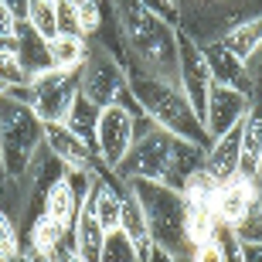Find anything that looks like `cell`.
Listing matches in <instances>:
<instances>
[{
  "instance_id": "obj_1",
  "label": "cell",
  "mask_w": 262,
  "mask_h": 262,
  "mask_svg": "<svg viewBox=\"0 0 262 262\" xmlns=\"http://www.w3.org/2000/svg\"><path fill=\"white\" fill-rule=\"evenodd\" d=\"M119 38L126 48V75L177 82V34L181 31L154 17L140 0H113Z\"/></svg>"
},
{
  "instance_id": "obj_2",
  "label": "cell",
  "mask_w": 262,
  "mask_h": 262,
  "mask_svg": "<svg viewBox=\"0 0 262 262\" xmlns=\"http://www.w3.org/2000/svg\"><path fill=\"white\" fill-rule=\"evenodd\" d=\"M204 167V146L181 140V136L167 133V129H154L143 140H136L126 160L113 170L119 181H157L174 191H184L194 170Z\"/></svg>"
},
{
  "instance_id": "obj_3",
  "label": "cell",
  "mask_w": 262,
  "mask_h": 262,
  "mask_svg": "<svg viewBox=\"0 0 262 262\" xmlns=\"http://www.w3.org/2000/svg\"><path fill=\"white\" fill-rule=\"evenodd\" d=\"M129 78V92L140 102L146 116L154 119L157 129H167V133L181 136V140H191V143L204 146L211 143V136L204 133L201 119L194 116L191 102L184 99V92L177 89V82H164V78H146V75H126Z\"/></svg>"
},
{
  "instance_id": "obj_4",
  "label": "cell",
  "mask_w": 262,
  "mask_h": 262,
  "mask_svg": "<svg viewBox=\"0 0 262 262\" xmlns=\"http://www.w3.org/2000/svg\"><path fill=\"white\" fill-rule=\"evenodd\" d=\"M123 184H129V191L136 194V201L143 208L146 228H150V238H154L157 249L170 252L174 259L191 255L184 194L174 191V187H167V184H157V181H123Z\"/></svg>"
},
{
  "instance_id": "obj_5",
  "label": "cell",
  "mask_w": 262,
  "mask_h": 262,
  "mask_svg": "<svg viewBox=\"0 0 262 262\" xmlns=\"http://www.w3.org/2000/svg\"><path fill=\"white\" fill-rule=\"evenodd\" d=\"M41 146H45V123L10 89L0 99V157H4V170L10 181H17V184L24 181L31 160Z\"/></svg>"
},
{
  "instance_id": "obj_6",
  "label": "cell",
  "mask_w": 262,
  "mask_h": 262,
  "mask_svg": "<svg viewBox=\"0 0 262 262\" xmlns=\"http://www.w3.org/2000/svg\"><path fill=\"white\" fill-rule=\"evenodd\" d=\"M143 109H140V102L133 99V92H123L119 96V102H113V106H106L102 113H99V129H96V150H99V164H102V170H116L123 160H126V154L133 150L136 136H133V119L140 116Z\"/></svg>"
},
{
  "instance_id": "obj_7",
  "label": "cell",
  "mask_w": 262,
  "mask_h": 262,
  "mask_svg": "<svg viewBox=\"0 0 262 262\" xmlns=\"http://www.w3.org/2000/svg\"><path fill=\"white\" fill-rule=\"evenodd\" d=\"M14 96L24 99L41 123H65L68 109L78 96V72L51 68L45 75H34L24 89H14Z\"/></svg>"
},
{
  "instance_id": "obj_8",
  "label": "cell",
  "mask_w": 262,
  "mask_h": 262,
  "mask_svg": "<svg viewBox=\"0 0 262 262\" xmlns=\"http://www.w3.org/2000/svg\"><path fill=\"white\" fill-rule=\"evenodd\" d=\"M129 89V78H126V68L123 61L113 58L102 45H89V55H85V65L78 68V92L92 102V106L106 109L113 102H119V96Z\"/></svg>"
},
{
  "instance_id": "obj_9",
  "label": "cell",
  "mask_w": 262,
  "mask_h": 262,
  "mask_svg": "<svg viewBox=\"0 0 262 262\" xmlns=\"http://www.w3.org/2000/svg\"><path fill=\"white\" fill-rule=\"evenodd\" d=\"M211 85H214V78H211V72H208L201 45H194L187 34H177V89L184 92V99L191 102L198 119H204V106H208Z\"/></svg>"
},
{
  "instance_id": "obj_10",
  "label": "cell",
  "mask_w": 262,
  "mask_h": 262,
  "mask_svg": "<svg viewBox=\"0 0 262 262\" xmlns=\"http://www.w3.org/2000/svg\"><path fill=\"white\" fill-rule=\"evenodd\" d=\"M252 109V99L245 96V92H235L228 85H211L208 92V106H204V133L218 140L222 133L235 129L238 123L245 119V113Z\"/></svg>"
},
{
  "instance_id": "obj_11",
  "label": "cell",
  "mask_w": 262,
  "mask_h": 262,
  "mask_svg": "<svg viewBox=\"0 0 262 262\" xmlns=\"http://www.w3.org/2000/svg\"><path fill=\"white\" fill-rule=\"evenodd\" d=\"M259 201H262L259 181L235 174L232 181H225V184L218 187V194H214V201H211V211H214V218H218V225L235 228V225L245 218V211Z\"/></svg>"
},
{
  "instance_id": "obj_12",
  "label": "cell",
  "mask_w": 262,
  "mask_h": 262,
  "mask_svg": "<svg viewBox=\"0 0 262 262\" xmlns=\"http://www.w3.org/2000/svg\"><path fill=\"white\" fill-rule=\"evenodd\" d=\"M45 146L58 157L68 170H78V174H85V170H102L99 157L92 154L65 123H45Z\"/></svg>"
},
{
  "instance_id": "obj_13",
  "label": "cell",
  "mask_w": 262,
  "mask_h": 262,
  "mask_svg": "<svg viewBox=\"0 0 262 262\" xmlns=\"http://www.w3.org/2000/svg\"><path fill=\"white\" fill-rule=\"evenodd\" d=\"M201 55H204V61H208V72H211L214 85H228V89H235V92H245V96L255 102L252 82H249V72H245L242 58H235L232 51L225 48V45H218V41L201 45Z\"/></svg>"
},
{
  "instance_id": "obj_14",
  "label": "cell",
  "mask_w": 262,
  "mask_h": 262,
  "mask_svg": "<svg viewBox=\"0 0 262 262\" xmlns=\"http://www.w3.org/2000/svg\"><path fill=\"white\" fill-rule=\"evenodd\" d=\"M238 157H242V123L208 143V150H204V170L218 184H225V181H232L238 174Z\"/></svg>"
},
{
  "instance_id": "obj_15",
  "label": "cell",
  "mask_w": 262,
  "mask_h": 262,
  "mask_svg": "<svg viewBox=\"0 0 262 262\" xmlns=\"http://www.w3.org/2000/svg\"><path fill=\"white\" fill-rule=\"evenodd\" d=\"M14 58H17V65L24 68L28 82H31L34 75H45V72H51L48 41L41 38V34L31 28L28 20H20V24H17V34H14Z\"/></svg>"
},
{
  "instance_id": "obj_16",
  "label": "cell",
  "mask_w": 262,
  "mask_h": 262,
  "mask_svg": "<svg viewBox=\"0 0 262 262\" xmlns=\"http://www.w3.org/2000/svg\"><path fill=\"white\" fill-rule=\"evenodd\" d=\"M102 242H106V232H102V225L96 222L92 204H89V198H85V201L78 204L75 222H72V245H75V255L82 262H99Z\"/></svg>"
},
{
  "instance_id": "obj_17",
  "label": "cell",
  "mask_w": 262,
  "mask_h": 262,
  "mask_svg": "<svg viewBox=\"0 0 262 262\" xmlns=\"http://www.w3.org/2000/svg\"><path fill=\"white\" fill-rule=\"evenodd\" d=\"M262 167V102H252V109L242 119V157H238V177H259Z\"/></svg>"
},
{
  "instance_id": "obj_18",
  "label": "cell",
  "mask_w": 262,
  "mask_h": 262,
  "mask_svg": "<svg viewBox=\"0 0 262 262\" xmlns=\"http://www.w3.org/2000/svg\"><path fill=\"white\" fill-rule=\"evenodd\" d=\"M119 232H123L129 242H133L136 259H140V262L154 252V238H150V228H146L143 208H140L136 194L129 191V184H123V222H119Z\"/></svg>"
},
{
  "instance_id": "obj_19",
  "label": "cell",
  "mask_w": 262,
  "mask_h": 262,
  "mask_svg": "<svg viewBox=\"0 0 262 262\" xmlns=\"http://www.w3.org/2000/svg\"><path fill=\"white\" fill-rule=\"evenodd\" d=\"M89 45H92V41L82 38V34H55V38L48 41L51 68H58V72H78V68L85 65Z\"/></svg>"
},
{
  "instance_id": "obj_20",
  "label": "cell",
  "mask_w": 262,
  "mask_h": 262,
  "mask_svg": "<svg viewBox=\"0 0 262 262\" xmlns=\"http://www.w3.org/2000/svg\"><path fill=\"white\" fill-rule=\"evenodd\" d=\"M99 113L102 109L99 106H92L82 92L75 96V102H72V109H68V116H65V126L72 129V133L82 140V143L92 150V154L99 157V150H96V129H99Z\"/></svg>"
},
{
  "instance_id": "obj_21",
  "label": "cell",
  "mask_w": 262,
  "mask_h": 262,
  "mask_svg": "<svg viewBox=\"0 0 262 262\" xmlns=\"http://www.w3.org/2000/svg\"><path fill=\"white\" fill-rule=\"evenodd\" d=\"M218 45H225V48L232 51L235 58H249L255 48L262 45V14L259 17H249V20H242V24H235V28H228L218 38Z\"/></svg>"
},
{
  "instance_id": "obj_22",
  "label": "cell",
  "mask_w": 262,
  "mask_h": 262,
  "mask_svg": "<svg viewBox=\"0 0 262 262\" xmlns=\"http://www.w3.org/2000/svg\"><path fill=\"white\" fill-rule=\"evenodd\" d=\"M82 201H85V198H78L75 184L65 177V181H58V184L48 191V198H45V211H41V214H51L55 222H61V225L72 228V222H75L78 204H82Z\"/></svg>"
},
{
  "instance_id": "obj_23",
  "label": "cell",
  "mask_w": 262,
  "mask_h": 262,
  "mask_svg": "<svg viewBox=\"0 0 262 262\" xmlns=\"http://www.w3.org/2000/svg\"><path fill=\"white\" fill-rule=\"evenodd\" d=\"M218 232V218H214L211 204H187V245L208 242L211 235Z\"/></svg>"
},
{
  "instance_id": "obj_24",
  "label": "cell",
  "mask_w": 262,
  "mask_h": 262,
  "mask_svg": "<svg viewBox=\"0 0 262 262\" xmlns=\"http://www.w3.org/2000/svg\"><path fill=\"white\" fill-rule=\"evenodd\" d=\"M28 24L45 41L55 38L58 34V28H55V0H28Z\"/></svg>"
},
{
  "instance_id": "obj_25",
  "label": "cell",
  "mask_w": 262,
  "mask_h": 262,
  "mask_svg": "<svg viewBox=\"0 0 262 262\" xmlns=\"http://www.w3.org/2000/svg\"><path fill=\"white\" fill-rule=\"evenodd\" d=\"M75 7H78V31H82V38L92 41L99 34V28H102L109 7H102L96 0H75Z\"/></svg>"
},
{
  "instance_id": "obj_26",
  "label": "cell",
  "mask_w": 262,
  "mask_h": 262,
  "mask_svg": "<svg viewBox=\"0 0 262 262\" xmlns=\"http://www.w3.org/2000/svg\"><path fill=\"white\" fill-rule=\"evenodd\" d=\"M99 262H140L136 259V249L123 232H109L106 242H102V255Z\"/></svg>"
},
{
  "instance_id": "obj_27",
  "label": "cell",
  "mask_w": 262,
  "mask_h": 262,
  "mask_svg": "<svg viewBox=\"0 0 262 262\" xmlns=\"http://www.w3.org/2000/svg\"><path fill=\"white\" fill-rule=\"evenodd\" d=\"M20 249H24V238H20L17 222H14V218H10V214L0 208V259H4V262L14 259Z\"/></svg>"
},
{
  "instance_id": "obj_28",
  "label": "cell",
  "mask_w": 262,
  "mask_h": 262,
  "mask_svg": "<svg viewBox=\"0 0 262 262\" xmlns=\"http://www.w3.org/2000/svg\"><path fill=\"white\" fill-rule=\"evenodd\" d=\"M232 232H235V238H238L242 245H259L262 242V201L245 211V218L235 225Z\"/></svg>"
},
{
  "instance_id": "obj_29",
  "label": "cell",
  "mask_w": 262,
  "mask_h": 262,
  "mask_svg": "<svg viewBox=\"0 0 262 262\" xmlns=\"http://www.w3.org/2000/svg\"><path fill=\"white\" fill-rule=\"evenodd\" d=\"M55 28H58V34H82L75 0H55Z\"/></svg>"
},
{
  "instance_id": "obj_30",
  "label": "cell",
  "mask_w": 262,
  "mask_h": 262,
  "mask_svg": "<svg viewBox=\"0 0 262 262\" xmlns=\"http://www.w3.org/2000/svg\"><path fill=\"white\" fill-rule=\"evenodd\" d=\"M0 82L10 85V89H24L28 85V75H24V68L17 65L14 51H0Z\"/></svg>"
},
{
  "instance_id": "obj_31",
  "label": "cell",
  "mask_w": 262,
  "mask_h": 262,
  "mask_svg": "<svg viewBox=\"0 0 262 262\" xmlns=\"http://www.w3.org/2000/svg\"><path fill=\"white\" fill-rule=\"evenodd\" d=\"M154 17H160L164 24L170 28H181V7H177V0H140Z\"/></svg>"
},
{
  "instance_id": "obj_32",
  "label": "cell",
  "mask_w": 262,
  "mask_h": 262,
  "mask_svg": "<svg viewBox=\"0 0 262 262\" xmlns=\"http://www.w3.org/2000/svg\"><path fill=\"white\" fill-rule=\"evenodd\" d=\"M245 72H249V82H252V96L255 102H262V45L245 58Z\"/></svg>"
},
{
  "instance_id": "obj_33",
  "label": "cell",
  "mask_w": 262,
  "mask_h": 262,
  "mask_svg": "<svg viewBox=\"0 0 262 262\" xmlns=\"http://www.w3.org/2000/svg\"><path fill=\"white\" fill-rule=\"evenodd\" d=\"M191 262H222V245H218V238H208V242L194 245L191 249Z\"/></svg>"
},
{
  "instance_id": "obj_34",
  "label": "cell",
  "mask_w": 262,
  "mask_h": 262,
  "mask_svg": "<svg viewBox=\"0 0 262 262\" xmlns=\"http://www.w3.org/2000/svg\"><path fill=\"white\" fill-rule=\"evenodd\" d=\"M17 24H20V17L7 4H0V38H14L17 34Z\"/></svg>"
},
{
  "instance_id": "obj_35",
  "label": "cell",
  "mask_w": 262,
  "mask_h": 262,
  "mask_svg": "<svg viewBox=\"0 0 262 262\" xmlns=\"http://www.w3.org/2000/svg\"><path fill=\"white\" fill-rule=\"evenodd\" d=\"M0 4H7V7L14 10L20 20H28V0H0Z\"/></svg>"
},
{
  "instance_id": "obj_36",
  "label": "cell",
  "mask_w": 262,
  "mask_h": 262,
  "mask_svg": "<svg viewBox=\"0 0 262 262\" xmlns=\"http://www.w3.org/2000/svg\"><path fill=\"white\" fill-rule=\"evenodd\" d=\"M242 255H245V262H262V242L259 245H242Z\"/></svg>"
},
{
  "instance_id": "obj_37",
  "label": "cell",
  "mask_w": 262,
  "mask_h": 262,
  "mask_svg": "<svg viewBox=\"0 0 262 262\" xmlns=\"http://www.w3.org/2000/svg\"><path fill=\"white\" fill-rule=\"evenodd\" d=\"M143 262H177V259H174V255H170V252H164V249H157V245H154V252L146 255Z\"/></svg>"
},
{
  "instance_id": "obj_38",
  "label": "cell",
  "mask_w": 262,
  "mask_h": 262,
  "mask_svg": "<svg viewBox=\"0 0 262 262\" xmlns=\"http://www.w3.org/2000/svg\"><path fill=\"white\" fill-rule=\"evenodd\" d=\"M7 262H28V255H24V249H20V252L14 255V259H7Z\"/></svg>"
},
{
  "instance_id": "obj_39",
  "label": "cell",
  "mask_w": 262,
  "mask_h": 262,
  "mask_svg": "<svg viewBox=\"0 0 262 262\" xmlns=\"http://www.w3.org/2000/svg\"><path fill=\"white\" fill-rule=\"evenodd\" d=\"M7 92H10V85H4V82H0V99L7 96Z\"/></svg>"
},
{
  "instance_id": "obj_40",
  "label": "cell",
  "mask_w": 262,
  "mask_h": 262,
  "mask_svg": "<svg viewBox=\"0 0 262 262\" xmlns=\"http://www.w3.org/2000/svg\"><path fill=\"white\" fill-rule=\"evenodd\" d=\"M96 4H102V7H113V0H96Z\"/></svg>"
},
{
  "instance_id": "obj_41",
  "label": "cell",
  "mask_w": 262,
  "mask_h": 262,
  "mask_svg": "<svg viewBox=\"0 0 262 262\" xmlns=\"http://www.w3.org/2000/svg\"><path fill=\"white\" fill-rule=\"evenodd\" d=\"M255 181H259V191H262V167H259V177H255Z\"/></svg>"
},
{
  "instance_id": "obj_42",
  "label": "cell",
  "mask_w": 262,
  "mask_h": 262,
  "mask_svg": "<svg viewBox=\"0 0 262 262\" xmlns=\"http://www.w3.org/2000/svg\"><path fill=\"white\" fill-rule=\"evenodd\" d=\"M68 262H82V259H78V255H72V259H68Z\"/></svg>"
},
{
  "instance_id": "obj_43",
  "label": "cell",
  "mask_w": 262,
  "mask_h": 262,
  "mask_svg": "<svg viewBox=\"0 0 262 262\" xmlns=\"http://www.w3.org/2000/svg\"><path fill=\"white\" fill-rule=\"evenodd\" d=\"M177 262H191V255H184V259H177Z\"/></svg>"
},
{
  "instance_id": "obj_44",
  "label": "cell",
  "mask_w": 262,
  "mask_h": 262,
  "mask_svg": "<svg viewBox=\"0 0 262 262\" xmlns=\"http://www.w3.org/2000/svg\"><path fill=\"white\" fill-rule=\"evenodd\" d=\"M208 4H214V0H208Z\"/></svg>"
}]
</instances>
